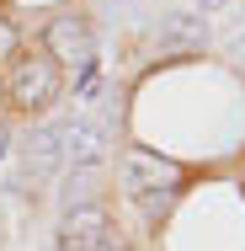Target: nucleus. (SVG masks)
Returning <instances> with one entry per match:
<instances>
[{
	"label": "nucleus",
	"instance_id": "obj_6",
	"mask_svg": "<svg viewBox=\"0 0 245 251\" xmlns=\"http://www.w3.org/2000/svg\"><path fill=\"white\" fill-rule=\"evenodd\" d=\"M53 160H59V145H53V128H38V134L27 139V166H32V171H48Z\"/></svg>",
	"mask_w": 245,
	"mask_h": 251
},
{
	"label": "nucleus",
	"instance_id": "obj_10",
	"mask_svg": "<svg viewBox=\"0 0 245 251\" xmlns=\"http://www.w3.org/2000/svg\"><path fill=\"white\" fill-rule=\"evenodd\" d=\"M229 0H197V16H213V11H224Z\"/></svg>",
	"mask_w": 245,
	"mask_h": 251
},
{
	"label": "nucleus",
	"instance_id": "obj_12",
	"mask_svg": "<svg viewBox=\"0 0 245 251\" xmlns=\"http://www.w3.org/2000/svg\"><path fill=\"white\" fill-rule=\"evenodd\" d=\"M0 107H5V97H0ZM0 118H5V112H0Z\"/></svg>",
	"mask_w": 245,
	"mask_h": 251
},
{
	"label": "nucleus",
	"instance_id": "obj_8",
	"mask_svg": "<svg viewBox=\"0 0 245 251\" xmlns=\"http://www.w3.org/2000/svg\"><path fill=\"white\" fill-rule=\"evenodd\" d=\"M16 49H22V27H16L11 16H0V64H5Z\"/></svg>",
	"mask_w": 245,
	"mask_h": 251
},
{
	"label": "nucleus",
	"instance_id": "obj_7",
	"mask_svg": "<svg viewBox=\"0 0 245 251\" xmlns=\"http://www.w3.org/2000/svg\"><path fill=\"white\" fill-rule=\"evenodd\" d=\"M165 27H171V32H165L171 43H208V27H202V16H171Z\"/></svg>",
	"mask_w": 245,
	"mask_h": 251
},
{
	"label": "nucleus",
	"instance_id": "obj_9",
	"mask_svg": "<svg viewBox=\"0 0 245 251\" xmlns=\"http://www.w3.org/2000/svg\"><path fill=\"white\" fill-rule=\"evenodd\" d=\"M229 59L245 70V32H235V38H229Z\"/></svg>",
	"mask_w": 245,
	"mask_h": 251
},
{
	"label": "nucleus",
	"instance_id": "obj_1",
	"mask_svg": "<svg viewBox=\"0 0 245 251\" xmlns=\"http://www.w3.org/2000/svg\"><path fill=\"white\" fill-rule=\"evenodd\" d=\"M181 187H187V166H181V160L139 150V145L123 150V193L139 203V214H144L149 225H160V219L176 208Z\"/></svg>",
	"mask_w": 245,
	"mask_h": 251
},
{
	"label": "nucleus",
	"instance_id": "obj_3",
	"mask_svg": "<svg viewBox=\"0 0 245 251\" xmlns=\"http://www.w3.org/2000/svg\"><path fill=\"white\" fill-rule=\"evenodd\" d=\"M53 241H59V251H128L107 203H69Z\"/></svg>",
	"mask_w": 245,
	"mask_h": 251
},
{
	"label": "nucleus",
	"instance_id": "obj_11",
	"mask_svg": "<svg viewBox=\"0 0 245 251\" xmlns=\"http://www.w3.org/2000/svg\"><path fill=\"white\" fill-rule=\"evenodd\" d=\"M11 150V123H5V118H0V155Z\"/></svg>",
	"mask_w": 245,
	"mask_h": 251
},
{
	"label": "nucleus",
	"instance_id": "obj_4",
	"mask_svg": "<svg viewBox=\"0 0 245 251\" xmlns=\"http://www.w3.org/2000/svg\"><path fill=\"white\" fill-rule=\"evenodd\" d=\"M38 49L48 53L59 70H91L96 64V32H91L86 16L64 11V16H53L48 27H43V43Z\"/></svg>",
	"mask_w": 245,
	"mask_h": 251
},
{
	"label": "nucleus",
	"instance_id": "obj_2",
	"mask_svg": "<svg viewBox=\"0 0 245 251\" xmlns=\"http://www.w3.org/2000/svg\"><path fill=\"white\" fill-rule=\"evenodd\" d=\"M0 97H5V107H16V112H27V118H43L53 101L64 97V70H59L43 49H27V43H22V49L0 64Z\"/></svg>",
	"mask_w": 245,
	"mask_h": 251
},
{
	"label": "nucleus",
	"instance_id": "obj_5",
	"mask_svg": "<svg viewBox=\"0 0 245 251\" xmlns=\"http://www.w3.org/2000/svg\"><path fill=\"white\" fill-rule=\"evenodd\" d=\"M53 145H59V160H69L75 171H101V166H107V155H112L107 128L91 123V118L59 123V128H53Z\"/></svg>",
	"mask_w": 245,
	"mask_h": 251
}]
</instances>
